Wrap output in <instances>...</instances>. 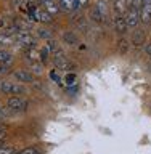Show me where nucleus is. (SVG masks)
Masks as SVG:
<instances>
[{
  "mask_svg": "<svg viewBox=\"0 0 151 154\" xmlns=\"http://www.w3.org/2000/svg\"><path fill=\"white\" fill-rule=\"evenodd\" d=\"M140 21L143 24H149L151 23V3H145L140 8Z\"/></svg>",
  "mask_w": 151,
  "mask_h": 154,
  "instance_id": "9",
  "label": "nucleus"
},
{
  "mask_svg": "<svg viewBox=\"0 0 151 154\" xmlns=\"http://www.w3.org/2000/svg\"><path fill=\"white\" fill-rule=\"evenodd\" d=\"M0 130H7V127H5V125H2V124H0Z\"/></svg>",
  "mask_w": 151,
  "mask_h": 154,
  "instance_id": "36",
  "label": "nucleus"
},
{
  "mask_svg": "<svg viewBox=\"0 0 151 154\" xmlns=\"http://www.w3.org/2000/svg\"><path fill=\"white\" fill-rule=\"evenodd\" d=\"M129 10L127 0H114V13L119 14V16H124Z\"/></svg>",
  "mask_w": 151,
  "mask_h": 154,
  "instance_id": "11",
  "label": "nucleus"
},
{
  "mask_svg": "<svg viewBox=\"0 0 151 154\" xmlns=\"http://www.w3.org/2000/svg\"><path fill=\"white\" fill-rule=\"evenodd\" d=\"M0 87H2V80H0Z\"/></svg>",
  "mask_w": 151,
  "mask_h": 154,
  "instance_id": "38",
  "label": "nucleus"
},
{
  "mask_svg": "<svg viewBox=\"0 0 151 154\" xmlns=\"http://www.w3.org/2000/svg\"><path fill=\"white\" fill-rule=\"evenodd\" d=\"M50 77H52V79L55 80V82H60V77H58V75L55 74V72H50Z\"/></svg>",
  "mask_w": 151,
  "mask_h": 154,
  "instance_id": "32",
  "label": "nucleus"
},
{
  "mask_svg": "<svg viewBox=\"0 0 151 154\" xmlns=\"http://www.w3.org/2000/svg\"><path fill=\"white\" fill-rule=\"evenodd\" d=\"M53 21V14H50L45 10H39V23H43V24H50Z\"/></svg>",
  "mask_w": 151,
  "mask_h": 154,
  "instance_id": "18",
  "label": "nucleus"
},
{
  "mask_svg": "<svg viewBox=\"0 0 151 154\" xmlns=\"http://www.w3.org/2000/svg\"><path fill=\"white\" fill-rule=\"evenodd\" d=\"M119 50L122 53L129 51V42L125 40V38H121V40H119Z\"/></svg>",
  "mask_w": 151,
  "mask_h": 154,
  "instance_id": "26",
  "label": "nucleus"
},
{
  "mask_svg": "<svg viewBox=\"0 0 151 154\" xmlns=\"http://www.w3.org/2000/svg\"><path fill=\"white\" fill-rule=\"evenodd\" d=\"M143 2H145V3H151V0H143Z\"/></svg>",
  "mask_w": 151,
  "mask_h": 154,
  "instance_id": "37",
  "label": "nucleus"
},
{
  "mask_svg": "<svg viewBox=\"0 0 151 154\" xmlns=\"http://www.w3.org/2000/svg\"><path fill=\"white\" fill-rule=\"evenodd\" d=\"M64 84L69 87V85H76V74L74 72H68L64 75Z\"/></svg>",
  "mask_w": 151,
  "mask_h": 154,
  "instance_id": "22",
  "label": "nucleus"
},
{
  "mask_svg": "<svg viewBox=\"0 0 151 154\" xmlns=\"http://www.w3.org/2000/svg\"><path fill=\"white\" fill-rule=\"evenodd\" d=\"M11 112H10V109L8 108H0V120H3L7 116H10Z\"/></svg>",
  "mask_w": 151,
  "mask_h": 154,
  "instance_id": "28",
  "label": "nucleus"
},
{
  "mask_svg": "<svg viewBox=\"0 0 151 154\" xmlns=\"http://www.w3.org/2000/svg\"><path fill=\"white\" fill-rule=\"evenodd\" d=\"M76 3H77V10H82L89 5V0H76Z\"/></svg>",
  "mask_w": 151,
  "mask_h": 154,
  "instance_id": "29",
  "label": "nucleus"
},
{
  "mask_svg": "<svg viewBox=\"0 0 151 154\" xmlns=\"http://www.w3.org/2000/svg\"><path fill=\"white\" fill-rule=\"evenodd\" d=\"M5 146V141H3V140H0V148H3Z\"/></svg>",
  "mask_w": 151,
  "mask_h": 154,
  "instance_id": "35",
  "label": "nucleus"
},
{
  "mask_svg": "<svg viewBox=\"0 0 151 154\" xmlns=\"http://www.w3.org/2000/svg\"><path fill=\"white\" fill-rule=\"evenodd\" d=\"M74 23L80 31H87V23H85V19H84L82 14H77V18H74Z\"/></svg>",
  "mask_w": 151,
  "mask_h": 154,
  "instance_id": "21",
  "label": "nucleus"
},
{
  "mask_svg": "<svg viewBox=\"0 0 151 154\" xmlns=\"http://www.w3.org/2000/svg\"><path fill=\"white\" fill-rule=\"evenodd\" d=\"M48 53H50V50H48L47 47H43L40 50V63H47L48 60Z\"/></svg>",
  "mask_w": 151,
  "mask_h": 154,
  "instance_id": "25",
  "label": "nucleus"
},
{
  "mask_svg": "<svg viewBox=\"0 0 151 154\" xmlns=\"http://www.w3.org/2000/svg\"><path fill=\"white\" fill-rule=\"evenodd\" d=\"M127 27H137L140 23V10L138 8H129L127 13L124 14Z\"/></svg>",
  "mask_w": 151,
  "mask_h": 154,
  "instance_id": "5",
  "label": "nucleus"
},
{
  "mask_svg": "<svg viewBox=\"0 0 151 154\" xmlns=\"http://www.w3.org/2000/svg\"><path fill=\"white\" fill-rule=\"evenodd\" d=\"M40 3H42L43 10H45V11H48L50 14H53V16L61 11V10H60V5H58L56 0H40Z\"/></svg>",
  "mask_w": 151,
  "mask_h": 154,
  "instance_id": "7",
  "label": "nucleus"
},
{
  "mask_svg": "<svg viewBox=\"0 0 151 154\" xmlns=\"http://www.w3.org/2000/svg\"><path fill=\"white\" fill-rule=\"evenodd\" d=\"M14 38H16V43H19L23 48H34L36 47L37 40L32 37V34L29 31H18L16 34H14Z\"/></svg>",
  "mask_w": 151,
  "mask_h": 154,
  "instance_id": "3",
  "label": "nucleus"
},
{
  "mask_svg": "<svg viewBox=\"0 0 151 154\" xmlns=\"http://www.w3.org/2000/svg\"><path fill=\"white\" fill-rule=\"evenodd\" d=\"M0 64H7L11 66L13 64V55L7 50H0Z\"/></svg>",
  "mask_w": 151,
  "mask_h": 154,
  "instance_id": "15",
  "label": "nucleus"
},
{
  "mask_svg": "<svg viewBox=\"0 0 151 154\" xmlns=\"http://www.w3.org/2000/svg\"><path fill=\"white\" fill-rule=\"evenodd\" d=\"M63 42L68 43V45H77V35L71 31L63 32Z\"/></svg>",
  "mask_w": 151,
  "mask_h": 154,
  "instance_id": "16",
  "label": "nucleus"
},
{
  "mask_svg": "<svg viewBox=\"0 0 151 154\" xmlns=\"http://www.w3.org/2000/svg\"><path fill=\"white\" fill-rule=\"evenodd\" d=\"M13 77L19 82H23V84H31L34 82V74L31 71H26V69H16L13 71Z\"/></svg>",
  "mask_w": 151,
  "mask_h": 154,
  "instance_id": "6",
  "label": "nucleus"
},
{
  "mask_svg": "<svg viewBox=\"0 0 151 154\" xmlns=\"http://www.w3.org/2000/svg\"><path fill=\"white\" fill-rule=\"evenodd\" d=\"M7 108L10 109V112L14 116V114L23 112V111L27 109V101L19 98V95H13V96H10L8 101H7Z\"/></svg>",
  "mask_w": 151,
  "mask_h": 154,
  "instance_id": "1",
  "label": "nucleus"
},
{
  "mask_svg": "<svg viewBox=\"0 0 151 154\" xmlns=\"http://www.w3.org/2000/svg\"><path fill=\"white\" fill-rule=\"evenodd\" d=\"M58 5H60L61 11H66V13H72V11H76V10H77L76 0H60Z\"/></svg>",
  "mask_w": 151,
  "mask_h": 154,
  "instance_id": "10",
  "label": "nucleus"
},
{
  "mask_svg": "<svg viewBox=\"0 0 151 154\" xmlns=\"http://www.w3.org/2000/svg\"><path fill=\"white\" fill-rule=\"evenodd\" d=\"M132 38H134V45L135 47H142L143 45V42H145V32L143 31H140V29H137V31L134 32V35H132Z\"/></svg>",
  "mask_w": 151,
  "mask_h": 154,
  "instance_id": "17",
  "label": "nucleus"
},
{
  "mask_svg": "<svg viewBox=\"0 0 151 154\" xmlns=\"http://www.w3.org/2000/svg\"><path fill=\"white\" fill-rule=\"evenodd\" d=\"M113 26L116 29V32H119V34H125L127 32V23H125V18L124 16H119V14H116L114 19H113Z\"/></svg>",
  "mask_w": 151,
  "mask_h": 154,
  "instance_id": "8",
  "label": "nucleus"
},
{
  "mask_svg": "<svg viewBox=\"0 0 151 154\" xmlns=\"http://www.w3.org/2000/svg\"><path fill=\"white\" fill-rule=\"evenodd\" d=\"M13 24L16 26L18 31H31V27H32L31 21H26V19H21V18H14Z\"/></svg>",
  "mask_w": 151,
  "mask_h": 154,
  "instance_id": "12",
  "label": "nucleus"
},
{
  "mask_svg": "<svg viewBox=\"0 0 151 154\" xmlns=\"http://www.w3.org/2000/svg\"><path fill=\"white\" fill-rule=\"evenodd\" d=\"M0 154H14L13 148H0Z\"/></svg>",
  "mask_w": 151,
  "mask_h": 154,
  "instance_id": "31",
  "label": "nucleus"
},
{
  "mask_svg": "<svg viewBox=\"0 0 151 154\" xmlns=\"http://www.w3.org/2000/svg\"><path fill=\"white\" fill-rule=\"evenodd\" d=\"M145 50H146V53L151 56V43H149V45H146V48H145Z\"/></svg>",
  "mask_w": 151,
  "mask_h": 154,
  "instance_id": "34",
  "label": "nucleus"
},
{
  "mask_svg": "<svg viewBox=\"0 0 151 154\" xmlns=\"http://www.w3.org/2000/svg\"><path fill=\"white\" fill-rule=\"evenodd\" d=\"M56 2H60V0H56Z\"/></svg>",
  "mask_w": 151,
  "mask_h": 154,
  "instance_id": "39",
  "label": "nucleus"
},
{
  "mask_svg": "<svg viewBox=\"0 0 151 154\" xmlns=\"http://www.w3.org/2000/svg\"><path fill=\"white\" fill-rule=\"evenodd\" d=\"M14 154H40V151H39L37 148H24L21 149V151H18V152H14Z\"/></svg>",
  "mask_w": 151,
  "mask_h": 154,
  "instance_id": "24",
  "label": "nucleus"
},
{
  "mask_svg": "<svg viewBox=\"0 0 151 154\" xmlns=\"http://www.w3.org/2000/svg\"><path fill=\"white\" fill-rule=\"evenodd\" d=\"M90 18L93 19L95 23H98V24H101V23L106 21V16H105V14L101 13L96 7H92V8H90Z\"/></svg>",
  "mask_w": 151,
  "mask_h": 154,
  "instance_id": "14",
  "label": "nucleus"
},
{
  "mask_svg": "<svg viewBox=\"0 0 151 154\" xmlns=\"http://www.w3.org/2000/svg\"><path fill=\"white\" fill-rule=\"evenodd\" d=\"M11 19H8V18H0V29H2V31H3V29H7L8 26H11Z\"/></svg>",
  "mask_w": 151,
  "mask_h": 154,
  "instance_id": "27",
  "label": "nucleus"
},
{
  "mask_svg": "<svg viewBox=\"0 0 151 154\" xmlns=\"http://www.w3.org/2000/svg\"><path fill=\"white\" fill-rule=\"evenodd\" d=\"M31 69L36 72V74H40V72H42V66H37V63H31Z\"/></svg>",
  "mask_w": 151,
  "mask_h": 154,
  "instance_id": "30",
  "label": "nucleus"
},
{
  "mask_svg": "<svg viewBox=\"0 0 151 154\" xmlns=\"http://www.w3.org/2000/svg\"><path fill=\"white\" fill-rule=\"evenodd\" d=\"M7 137V130H0V140H5Z\"/></svg>",
  "mask_w": 151,
  "mask_h": 154,
  "instance_id": "33",
  "label": "nucleus"
},
{
  "mask_svg": "<svg viewBox=\"0 0 151 154\" xmlns=\"http://www.w3.org/2000/svg\"><path fill=\"white\" fill-rule=\"evenodd\" d=\"M95 7L98 8L100 11H101V13L105 14V16H106V14H108V7H106V2H105V0H98V2H96V5H95Z\"/></svg>",
  "mask_w": 151,
  "mask_h": 154,
  "instance_id": "23",
  "label": "nucleus"
},
{
  "mask_svg": "<svg viewBox=\"0 0 151 154\" xmlns=\"http://www.w3.org/2000/svg\"><path fill=\"white\" fill-rule=\"evenodd\" d=\"M14 42H16V38H14L13 35H8V34H5V32H0V43H2V45H13Z\"/></svg>",
  "mask_w": 151,
  "mask_h": 154,
  "instance_id": "20",
  "label": "nucleus"
},
{
  "mask_svg": "<svg viewBox=\"0 0 151 154\" xmlns=\"http://www.w3.org/2000/svg\"><path fill=\"white\" fill-rule=\"evenodd\" d=\"M52 53H53V61H55V64H56L58 69H63V71H72V69H74V64L68 60V58L64 56V53H63L58 47Z\"/></svg>",
  "mask_w": 151,
  "mask_h": 154,
  "instance_id": "2",
  "label": "nucleus"
},
{
  "mask_svg": "<svg viewBox=\"0 0 151 154\" xmlns=\"http://www.w3.org/2000/svg\"><path fill=\"white\" fill-rule=\"evenodd\" d=\"M37 37L43 38V40H53V34H52V31H48L47 27H39L37 29Z\"/></svg>",
  "mask_w": 151,
  "mask_h": 154,
  "instance_id": "19",
  "label": "nucleus"
},
{
  "mask_svg": "<svg viewBox=\"0 0 151 154\" xmlns=\"http://www.w3.org/2000/svg\"><path fill=\"white\" fill-rule=\"evenodd\" d=\"M26 58L31 63H40V50H37L36 47H34V48H27V50H26Z\"/></svg>",
  "mask_w": 151,
  "mask_h": 154,
  "instance_id": "13",
  "label": "nucleus"
},
{
  "mask_svg": "<svg viewBox=\"0 0 151 154\" xmlns=\"http://www.w3.org/2000/svg\"><path fill=\"white\" fill-rule=\"evenodd\" d=\"M0 91L2 93H7V95H21L24 88L19 84H14L11 80H2V87H0Z\"/></svg>",
  "mask_w": 151,
  "mask_h": 154,
  "instance_id": "4",
  "label": "nucleus"
}]
</instances>
